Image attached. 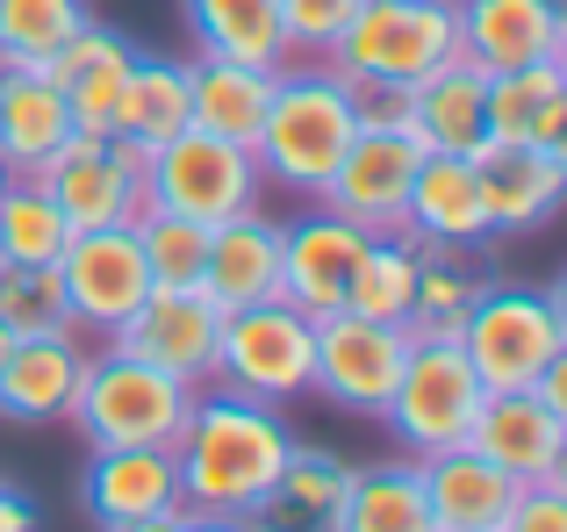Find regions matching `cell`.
I'll return each mask as SVG.
<instances>
[{"label":"cell","instance_id":"cell-12","mask_svg":"<svg viewBox=\"0 0 567 532\" xmlns=\"http://www.w3.org/2000/svg\"><path fill=\"white\" fill-rule=\"evenodd\" d=\"M402 352H410V331H402V324H374V317L338 303V309L317 317V381H309V389L331 396L352 418H381L388 389H395V375H402Z\"/></svg>","mask_w":567,"mask_h":532},{"label":"cell","instance_id":"cell-9","mask_svg":"<svg viewBox=\"0 0 567 532\" xmlns=\"http://www.w3.org/2000/svg\"><path fill=\"white\" fill-rule=\"evenodd\" d=\"M144 173H152V152H144V144L72 130L65 152L43 173H29V181H43V195L65 209L72 231H94V224H137L144 202H152L144 195Z\"/></svg>","mask_w":567,"mask_h":532},{"label":"cell","instance_id":"cell-7","mask_svg":"<svg viewBox=\"0 0 567 532\" xmlns=\"http://www.w3.org/2000/svg\"><path fill=\"white\" fill-rule=\"evenodd\" d=\"M482 396L488 389L467 367L460 338H410L381 424L395 432V447L410 453V461H424V453L467 447V424H474V410H482Z\"/></svg>","mask_w":567,"mask_h":532},{"label":"cell","instance_id":"cell-41","mask_svg":"<svg viewBox=\"0 0 567 532\" xmlns=\"http://www.w3.org/2000/svg\"><path fill=\"white\" fill-rule=\"evenodd\" d=\"M0 532H43L37 497H29L22 482H8V475H0Z\"/></svg>","mask_w":567,"mask_h":532},{"label":"cell","instance_id":"cell-21","mask_svg":"<svg viewBox=\"0 0 567 532\" xmlns=\"http://www.w3.org/2000/svg\"><path fill=\"white\" fill-rule=\"evenodd\" d=\"M80 504H86L94 525L181 511V468H173V447H94L86 468H80Z\"/></svg>","mask_w":567,"mask_h":532},{"label":"cell","instance_id":"cell-45","mask_svg":"<svg viewBox=\"0 0 567 532\" xmlns=\"http://www.w3.org/2000/svg\"><path fill=\"white\" fill-rule=\"evenodd\" d=\"M8 181H14V166H8V158H0V187H8Z\"/></svg>","mask_w":567,"mask_h":532},{"label":"cell","instance_id":"cell-33","mask_svg":"<svg viewBox=\"0 0 567 532\" xmlns=\"http://www.w3.org/2000/svg\"><path fill=\"white\" fill-rule=\"evenodd\" d=\"M416 259H424V245H416L410 231L367 238V253L346 280V309H360V317H374V324H402L410 317V295H416Z\"/></svg>","mask_w":567,"mask_h":532},{"label":"cell","instance_id":"cell-44","mask_svg":"<svg viewBox=\"0 0 567 532\" xmlns=\"http://www.w3.org/2000/svg\"><path fill=\"white\" fill-rule=\"evenodd\" d=\"M8 346H14V331H8V324H0V360H8Z\"/></svg>","mask_w":567,"mask_h":532},{"label":"cell","instance_id":"cell-40","mask_svg":"<svg viewBox=\"0 0 567 532\" xmlns=\"http://www.w3.org/2000/svg\"><path fill=\"white\" fill-rule=\"evenodd\" d=\"M367 130H410V86H352Z\"/></svg>","mask_w":567,"mask_h":532},{"label":"cell","instance_id":"cell-13","mask_svg":"<svg viewBox=\"0 0 567 532\" xmlns=\"http://www.w3.org/2000/svg\"><path fill=\"white\" fill-rule=\"evenodd\" d=\"M416 158H424V144H416V130H352L346 158L331 166V181L317 187V202L331 216H346V224H360L367 238H381V231H402V195H410V173Z\"/></svg>","mask_w":567,"mask_h":532},{"label":"cell","instance_id":"cell-27","mask_svg":"<svg viewBox=\"0 0 567 532\" xmlns=\"http://www.w3.org/2000/svg\"><path fill=\"white\" fill-rule=\"evenodd\" d=\"M72 137V109L51 72L37 65H0V158L14 173H43Z\"/></svg>","mask_w":567,"mask_h":532},{"label":"cell","instance_id":"cell-18","mask_svg":"<svg viewBox=\"0 0 567 532\" xmlns=\"http://www.w3.org/2000/svg\"><path fill=\"white\" fill-rule=\"evenodd\" d=\"M460 8V58L482 72L567 58V8L560 0H453Z\"/></svg>","mask_w":567,"mask_h":532},{"label":"cell","instance_id":"cell-24","mask_svg":"<svg viewBox=\"0 0 567 532\" xmlns=\"http://www.w3.org/2000/svg\"><path fill=\"white\" fill-rule=\"evenodd\" d=\"M352 468L323 447H295L280 461V475L266 482V497L245 511V532H338Z\"/></svg>","mask_w":567,"mask_h":532},{"label":"cell","instance_id":"cell-22","mask_svg":"<svg viewBox=\"0 0 567 532\" xmlns=\"http://www.w3.org/2000/svg\"><path fill=\"white\" fill-rule=\"evenodd\" d=\"M367 253V231L346 224V216L317 209L302 216V224L280 231V295H288L295 309H309V317H323V309L346 303V280L352 266Z\"/></svg>","mask_w":567,"mask_h":532},{"label":"cell","instance_id":"cell-4","mask_svg":"<svg viewBox=\"0 0 567 532\" xmlns=\"http://www.w3.org/2000/svg\"><path fill=\"white\" fill-rule=\"evenodd\" d=\"M187 403L194 389L181 375L109 346V352H86L72 424H80L86 447H173V432L187 424Z\"/></svg>","mask_w":567,"mask_h":532},{"label":"cell","instance_id":"cell-14","mask_svg":"<svg viewBox=\"0 0 567 532\" xmlns=\"http://www.w3.org/2000/svg\"><path fill=\"white\" fill-rule=\"evenodd\" d=\"M467 447L496 461L503 475L532 482H567V410L546 403L539 389H488L467 424Z\"/></svg>","mask_w":567,"mask_h":532},{"label":"cell","instance_id":"cell-29","mask_svg":"<svg viewBox=\"0 0 567 532\" xmlns=\"http://www.w3.org/2000/svg\"><path fill=\"white\" fill-rule=\"evenodd\" d=\"M194 58H237V65H288V37H280L274 0H181Z\"/></svg>","mask_w":567,"mask_h":532},{"label":"cell","instance_id":"cell-8","mask_svg":"<svg viewBox=\"0 0 567 532\" xmlns=\"http://www.w3.org/2000/svg\"><path fill=\"white\" fill-rule=\"evenodd\" d=\"M144 195L158 209H181L194 224H230V216L259 209L266 202V173L251 158V144L208 137V130H181L152 152V173H144Z\"/></svg>","mask_w":567,"mask_h":532},{"label":"cell","instance_id":"cell-23","mask_svg":"<svg viewBox=\"0 0 567 532\" xmlns=\"http://www.w3.org/2000/svg\"><path fill=\"white\" fill-rule=\"evenodd\" d=\"M410 130L424 152L474 158L488 144V72L474 58H445L410 86Z\"/></svg>","mask_w":567,"mask_h":532},{"label":"cell","instance_id":"cell-20","mask_svg":"<svg viewBox=\"0 0 567 532\" xmlns=\"http://www.w3.org/2000/svg\"><path fill=\"white\" fill-rule=\"evenodd\" d=\"M416 475H424V504H431V525L439 532H503L517 497H525V482L503 475L496 461H482L474 447L424 453Z\"/></svg>","mask_w":567,"mask_h":532},{"label":"cell","instance_id":"cell-17","mask_svg":"<svg viewBox=\"0 0 567 532\" xmlns=\"http://www.w3.org/2000/svg\"><path fill=\"white\" fill-rule=\"evenodd\" d=\"M474 173H482V202H488V231L496 238L546 231L560 195H567V152H539V144H496L488 137L474 152Z\"/></svg>","mask_w":567,"mask_h":532},{"label":"cell","instance_id":"cell-31","mask_svg":"<svg viewBox=\"0 0 567 532\" xmlns=\"http://www.w3.org/2000/svg\"><path fill=\"white\" fill-rule=\"evenodd\" d=\"M482 288H488L482 253H439V245H424L402 331H410V338H460V324H467V309H474Z\"/></svg>","mask_w":567,"mask_h":532},{"label":"cell","instance_id":"cell-3","mask_svg":"<svg viewBox=\"0 0 567 532\" xmlns=\"http://www.w3.org/2000/svg\"><path fill=\"white\" fill-rule=\"evenodd\" d=\"M460 352L482 375V389H532L567 352V288L488 280L460 324Z\"/></svg>","mask_w":567,"mask_h":532},{"label":"cell","instance_id":"cell-34","mask_svg":"<svg viewBox=\"0 0 567 532\" xmlns=\"http://www.w3.org/2000/svg\"><path fill=\"white\" fill-rule=\"evenodd\" d=\"M65 238H72V224H65V209L43 195V181L14 173V181L0 187V266H58Z\"/></svg>","mask_w":567,"mask_h":532},{"label":"cell","instance_id":"cell-39","mask_svg":"<svg viewBox=\"0 0 567 532\" xmlns=\"http://www.w3.org/2000/svg\"><path fill=\"white\" fill-rule=\"evenodd\" d=\"M503 532H567V482H532Z\"/></svg>","mask_w":567,"mask_h":532},{"label":"cell","instance_id":"cell-30","mask_svg":"<svg viewBox=\"0 0 567 532\" xmlns=\"http://www.w3.org/2000/svg\"><path fill=\"white\" fill-rule=\"evenodd\" d=\"M338 532H439L431 525V504H424V475H416L410 453H402V461L352 468Z\"/></svg>","mask_w":567,"mask_h":532},{"label":"cell","instance_id":"cell-19","mask_svg":"<svg viewBox=\"0 0 567 532\" xmlns=\"http://www.w3.org/2000/svg\"><path fill=\"white\" fill-rule=\"evenodd\" d=\"M86 375V346L80 331H37V338H14L8 360H0V418L8 424H65L72 418V396H80Z\"/></svg>","mask_w":567,"mask_h":532},{"label":"cell","instance_id":"cell-15","mask_svg":"<svg viewBox=\"0 0 567 532\" xmlns=\"http://www.w3.org/2000/svg\"><path fill=\"white\" fill-rule=\"evenodd\" d=\"M402 231L416 245H439V253H482L496 231H488V202H482L474 158H453V152L416 158L410 195H402Z\"/></svg>","mask_w":567,"mask_h":532},{"label":"cell","instance_id":"cell-2","mask_svg":"<svg viewBox=\"0 0 567 532\" xmlns=\"http://www.w3.org/2000/svg\"><path fill=\"white\" fill-rule=\"evenodd\" d=\"M352 130H360L352 80L331 58H317V65H280L266 123H259V137H251V158H259L266 181L295 187V195H317V187L331 181V166L346 158Z\"/></svg>","mask_w":567,"mask_h":532},{"label":"cell","instance_id":"cell-16","mask_svg":"<svg viewBox=\"0 0 567 532\" xmlns=\"http://www.w3.org/2000/svg\"><path fill=\"white\" fill-rule=\"evenodd\" d=\"M130 65H137V43H130L123 29H109V22L86 14V22L51 51L43 72H51L58 94H65L72 130H86V137H115V109H123Z\"/></svg>","mask_w":567,"mask_h":532},{"label":"cell","instance_id":"cell-10","mask_svg":"<svg viewBox=\"0 0 567 532\" xmlns=\"http://www.w3.org/2000/svg\"><path fill=\"white\" fill-rule=\"evenodd\" d=\"M216 338H223V303L202 280H152V295L130 309L123 331H109V346L181 375L187 389H208L216 381Z\"/></svg>","mask_w":567,"mask_h":532},{"label":"cell","instance_id":"cell-43","mask_svg":"<svg viewBox=\"0 0 567 532\" xmlns=\"http://www.w3.org/2000/svg\"><path fill=\"white\" fill-rule=\"evenodd\" d=\"M181 532H245V519H202V511H187Z\"/></svg>","mask_w":567,"mask_h":532},{"label":"cell","instance_id":"cell-25","mask_svg":"<svg viewBox=\"0 0 567 532\" xmlns=\"http://www.w3.org/2000/svg\"><path fill=\"white\" fill-rule=\"evenodd\" d=\"M488 137L567 152V58L488 72Z\"/></svg>","mask_w":567,"mask_h":532},{"label":"cell","instance_id":"cell-1","mask_svg":"<svg viewBox=\"0 0 567 532\" xmlns=\"http://www.w3.org/2000/svg\"><path fill=\"white\" fill-rule=\"evenodd\" d=\"M295 453V432L274 403H251L237 389H194L187 424L173 432V468H181V511L202 519H245Z\"/></svg>","mask_w":567,"mask_h":532},{"label":"cell","instance_id":"cell-37","mask_svg":"<svg viewBox=\"0 0 567 532\" xmlns=\"http://www.w3.org/2000/svg\"><path fill=\"white\" fill-rule=\"evenodd\" d=\"M0 324L14 338L37 331H65V288H58V266H0Z\"/></svg>","mask_w":567,"mask_h":532},{"label":"cell","instance_id":"cell-6","mask_svg":"<svg viewBox=\"0 0 567 532\" xmlns=\"http://www.w3.org/2000/svg\"><path fill=\"white\" fill-rule=\"evenodd\" d=\"M317 381V317L295 309L288 295L274 303H245L223 309V338H216V389H237L251 403H288Z\"/></svg>","mask_w":567,"mask_h":532},{"label":"cell","instance_id":"cell-5","mask_svg":"<svg viewBox=\"0 0 567 532\" xmlns=\"http://www.w3.org/2000/svg\"><path fill=\"white\" fill-rule=\"evenodd\" d=\"M323 58L352 86H416L431 65L460 58V8L453 0H367Z\"/></svg>","mask_w":567,"mask_h":532},{"label":"cell","instance_id":"cell-36","mask_svg":"<svg viewBox=\"0 0 567 532\" xmlns=\"http://www.w3.org/2000/svg\"><path fill=\"white\" fill-rule=\"evenodd\" d=\"M137 245H144V266H152V280H202L208 266V231L216 224H194L181 209H158V202H144L137 224Z\"/></svg>","mask_w":567,"mask_h":532},{"label":"cell","instance_id":"cell-32","mask_svg":"<svg viewBox=\"0 0 567 532\" xmlns=\"http://www.w3.org/2000/svg\"><path fill=\"white\" fill-rule=\"evenodd\" d=\"M194 123L187 115V58H137L123 86V109H115V137L158 152L166 137H181Z\"/></svg>","mask_w":567,"mask_h":532},{"label":"cell","instance_id":"cell-28","mask_svg":"<svg viewBox=\"0 0 567 532\" xmlns=\"http://www.w3.org/2000/svg\"><path fill=\"white\" fill-rule=\"evenodd\" d=\"M274 72L237 65V58H187V115H194V130L251 144L259 123H266V101H274Z\"/></svg>","mask_w":567,"mask_h":532},{"label":"cell","instance_id":"cell-42","mask_svg":"<svg viewBox=\"0 0 567 532\" xmlns=\"http://www.w3.org/2000/svg\"><path fill=\"white\" fill-rule=\"evenodd\" d=\"M187 511H152V519H123V525H101V532H181Z\"/></svg>","mask_w":567,"mask_h":532},{"label":"cell","instance_id":"cell-38","mask_svg":"<svg viewBox=\"0 0 567 532\" xmlns=\"http://www.w3.org/2000/svg\"><path fill=\"white\" fill-rule=\"evenodd\" d=\"M274 8H280V37H288V51L323 58L338 37H346V22L367 8V0H274Z\"/></svg>","mask_w":567,"mask_h":532},{"label":"cell","instance_id":"cell-35","mask_svg":"<svg viewBox=\"0 0 567 532\" xmlns=\"http://www.w3.org/2000/svg\"><path fill=\"white\" fill-rule=\"evenodd\" d=\"M86 22V0H0V65H51V51Z\"/></svg>","mask_w":567,"mask_h":532},{"label":"cell","instance_id":"cell-11","mask_svg":"<svg viewBox=\"0 0 567 532\" xmlns=\"http://www.w3.org/2000/svg\"><path fill=\"white\" fill-rule=\"evenodd\" d=\"M58 288H65L72 331H123L130 309L152 295V266L130 224H94L72 231L58 253Z\"/></svg>","mask_w":567,"mask_h":532},{"label":"cell","instance_id":"cell-26","mask_svg":"<svg viewBox=\"0 0 567 532\" xmlns=\"http://www.w3.org/2000/svg\"><path fill=\"white\" fill-rule=\"evenodd\" d=\"M280 216L245 209L230 224L208 231V266H202V288L216 295L223 309H245V303H274L280 295Z\"/></svg>","mask_w":567,"mask_h":532}]
</instances>
